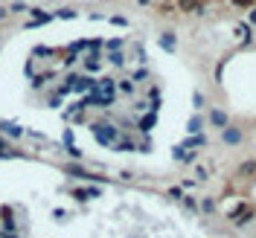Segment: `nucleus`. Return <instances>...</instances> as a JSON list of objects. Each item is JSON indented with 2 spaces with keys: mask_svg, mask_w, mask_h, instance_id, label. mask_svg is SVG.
Returning a JSON list of instances; mask_svg holds the SVG:
<instances>
[{
  "mask_svg": "<svg viewBox=\"0 0 256 238\" xmlns=\"http://www.w3.org/2000/svg\"><path fill=\"white\" fill-rule=\"evenodd\" d=\"M67 154H70V157H73V160H82V151H79V148H76V145H70V148H67Z\"/></svg>",
  "mask_w": 256,
  "mask_h": 238,
  "instance_id": "obj_20",
  "label": "nucleus"
},
{
  "mask_svg": "<svg viewBox=\"0 0 256 238\" xmlns=\"http://www.w3.org/2000/svg\"><path fill=\"white\" fill-rule=\"evenodd\" d=\"M85 192H87V201H93V198L102 195V189H96V186H85Z\"/></svg>",
  "mask_w": 256,
  "mask_h": 238,
  "instance_id": "obj_14",
  "label": "nucleus"
},
{
  "mask_svg": "<svg viewBox=\"0 0 256 238\" xmlns=\"http://www.w3.org/2000/svg\"><path fill=\"white\" fill-rule=\"evenodd\" d=\"M178 9L181 12H204L201 0H178Z\"/></svg>",
  "mask_w": 256,
  "mask_h": 238,
  "instance_id": "obj_6",
  "label": "nucleus"
},
{
  "mask_svg": "<svg viewBox=\"0 0 256 238\" xmlns=\"http://www.w3.org/2000/svg\"><path fill=\"white\" fill-rule=\"evenodd\" d=\"M6 17H9V9H6V6H0V20H6Z\"/></svg>",
  "mask_w": 256,
  "mask_h": 238,
  "instance_id": "obj_24",
  "label": "nucleus"
},
{
  "mask_svg": "<svg viewBox=\"0 0 256 238\" xmlns=\"http://www.w3.org/2000/svg\"><path fill=\"white\" fill-rule=\"evenodd\" d=\"M189 131H192V134H198V131H201V119H198V116L189 122Z\"/></svg>",
  "mask_w": 256,
  "mask_h": 238,
  "instance_id": "obj_19",
  "label": "nucleus"
},
{
  "mask_svg": "<svg viewBox=\"0 0 256 238\" xmlns=\"http://www.w3.org/2000/svg\"><path fill=\"white\" fill-rule=\"evenodd\" d=\"M233 3H236V6H251L254 0H233Z\"/></svg>",
  "mask_w": 256,
  "mask_h": 238,
  "instance_id": "obj_25",
  "label": "nucleus"
},
{
  "mask_svg": "<svg viewBox=\"0 0 256 238\" xmlns=\"http://www.w3.org/2000/svg\"><path fill=\"white\" fill-rule=\"evenodd\" d=\"M9 12H26V3H23V0H15V3H12V9H9Z\"/></svg>",
  "mask_w": 256,
  "mask_h": 238,
  "instance_id": "obj_16",
  "label": "nucleus"
},
{
  "mask_svg": "<svg viewBox=\"0 0 256 238\" xmlns=\"http://www.w3.org/2000/svg\"><path fill=\"white\" fill-rule=\"evenodd\" d=\"M184 206H187V209H198V204H195V198H184Z\"/></svg>",
  "mask_w": 256,
  "mask_h": 238,
  "instance_id": "obj_22",
  "label": "nucleus"
},
{
  "mask_svg": "<svg viewBox=\"0 0 256 238\" xmlns=\"http://www.w3.org/2000/svg\"><path fill=\"white\" fill-rule=\"evenodd\" d=\"M108 61H111V64H117V67H119V64H122V61H125V58H122V52H119V49H117V52H111V55H108Z\"/></svg>",
  "mask_w": 256,
  "mask_h": 238,
  "instance_id": "obj_13",
  "label": "nucleus"
},
{
  "mask_svg": "<svg viewBox=\"0 0 256 238\" xmlns=\"http://www.w3.org/2000/svg\"><path fill=\"white\" fill-rule=\"evenodd\" d=\"M119 47H122V41H119V38H114V41H108V49H114V52H117Z\"/></svg>",
  "mask_w": 256,
  "mask_h": 238,
  "instance_id": "obj_21",
  "label": "nucleus"
},
{
  "mask_svg": "<svg viewBox=\"0 0 256 238\" xmlns=\"http://www.w3.org/2000/svg\"><path fill=\"white\" fill-rule=\"evenodd\" d=\"M169 195H172V198H181V201H184V192H181L178 186H172V189H169Z\"/></svg>",
  "mask_w": 256,
  "mask_h": 238,
  "instance_id": "obj_23",
  "label": "nucleus"
},
{
  "mask_svg": "<svg viewBox=\"0 0 256 238\" xmlns=\"http://www.w3.org/2000/svg\"><path fill=\"white\" fill-rule=\"evenodd\" d=\"M73 90H76V93L96 90V81H93V79H87V76H82V79H76V81H73Z\"/></svg>",
  "mask_w": 256,
  "mask_h": 238,
  "instance_id": "obj_3",
  "label": "nucleus"
},
{
  "mask_svg": "<svg viewBox=\"0 0 256 238\" xmlns=\"http://www.w3.org/2000/svg\"><path fill=\"white\" fill-rule=\"evenodd\" d=\"M251 23H256V9L251 12Z\"/></svg>",
  "mask_w": 256,
  "mask_h": 238,
  "instance_id": "obj_26",
  "label": "nucleus"
},
{
  "mask_svg": "<svg viewBox=\"0 0 256 238\" xmlns=\"http://www.w3.org/2000/svg\"><path fill=\"white\" fill-rule=\"evenodd\" d=\"M0 128H3L6 134H12V137H23V128H20V125H0Z\"/></svg>",
  "mask_w": 256,
  "mask_h": 238,
  "instance_id": "obj_11",
  "label": "nucleus"
},
{
  "mask_svg": "<svg viewBox=\"0 0 256 238\" xmlns=\"http://www.w3.org/2000/svg\"><path fill=\"white\" fill-rule=\"evenodd\" d=\"M85 70H90V73L99 70V52H90V55L85 58Z\"/></svg>",
  "mask_w": 256,
  "mask_h": 238,
  "instance_id": "obj_8",
  "label": "nucleus"
},
{
  "mask_svg": "<svg viewBox=\"0 0 256 238\" xmlns=\"http://www.w3.org/2000/svg\"><path fill=\"white\" fill-rule=\"evenodd\" d=\"M137 3H143V6H146V3H152V0H137Z\"/></svg>",
  "mask_w": 256,
  "mask_h": 238,
  "instance_id": "obj_27",
  "label": "nucleus"
},
{
  "mask_svg": "<svg viewBox=\"0 0 256 238\" xmlns=\"http://www.w3.org/2000/svg\"><path fill=\"white\" fill-rule=\"evenodd\" d=\"M154 122H157V113L152 111L146 119H140V131H152V125H154Z\"/></svg>",
  "mask_w": 256,
  "mask_h": 238,
  "instance_id": "obj_9",
  "label": "nucleus"
},
{
  "mask_svg": "<svg viewBox=\"0 0 256 238\" xmlns=\"http://www.w3.org/2000/svg\"><path fill=\"white\" fill-rule=\"evenodd\" d=\"M236 35H239L242 41H251V32H248V26H245V23H242V26L236 29Z\"/></svg>",
  "mask_w": 256,
  "mask_h": 238,
  "instance_id": "obj_15",
  "label": "nucleus"
},
{
  "mask_svg": "<svg viewBox=\"0 0 256 238\" xmlns=\"http://www.w3.org/2000/svg\"><path fill=\"white\" fill-rule=\"evenodd\" d=\"M236 175H239V177H254L256 175V160H245V163L236 169Z\"/></svg>",
  "mask_w": 256,
  "mask_h": 238,
  "instance_id": "obj_4",
  "label": "nucleus"
},
{
  "mask_svg": "<svg viewBox=\"0 0 256 238\" xmlns=\"http://www.w3.org/2000/svg\"><path fill=\"white\" fill-rule=\"evenodd\" d=\"M114 148H117V151H134V143H131V140H119Z\"/></svg>",
  "mask_w": 256,
  "mask_h": 238,
  "instance_id": "obj_12",
  "label": "nucleus"
},
{
  "mask_svg": "<svg viewBox=\"0 0 256 238\" xmlns=\"http://www.w3.org/2000/svg\"><path fill=\"white\" fill-rule=\"evenodd\" d=\"M55 17H76V12H73V9H58Z\"/></svg>",
  "mask_w": 256,
  "mask_h": 238,
  "instance_id": "obj_17",
  "label": "nucleus"
},
{
  "mask_svg": "<svg viewBox=\"0 0 256 238\" xmlns=\"http://www.w3.org/2000/svg\"><path fill=\"white\" fill-rule=\"evenodd\" d=\"M119 90L122 93H134V81H119Z\"/></svg>",
  "mask_w": 256,
  "mask_h": 238,
  "instance_id": "obj_18",
  "label": "nucleus"
},
{
  "mask_svg": "<svg viewBox=\"0 0 256 238\" xmlns=\"http://www.w3.org/2000/svg\"><path fill=\"white\" fill-rule=\"evenodd\" d=\"M160 47H163V49H175V35H172V32H163Z\"/></svg>",
  "mask_w": 256,
  "mask_h": 238,
  "instance_id": "obj_10",
  "label": "nucleus"
},
{
  "mask_svg": "<svg viewBox=\"0 0 256 238\" xmlns=\"http://www.w3.org/2000/svg\"><path fill=\"white\" fill-rule=\"evenodd\" d=\"M90 131H93V137H96L102 145H117V143H119V131H117L114 125H108V122H93Z\"/></svg>",
  "mask_w": 256,
  "mask_h": 238,
  "instance_id": "obj_1",
  "label": "nucleus"
},
{
  "mask_svg": "<svg viewBox=\"0 0 256 238\" xmlns=\"http://www.w3.org/2000/svg\"><path fill=\"white\" fill-rule=\"evenodd\" d=\"M64 175H70V177H79V180H102L99 175H90L87 169H82V166H76V163H67V166H64Z\"/></svg>",
  "mask_w": 256,
  "mask_h": 238,
  "instance_id": "obj_2",
  "label": "nucleus"
},
{
  "mask_svg": "<svg viewBox=\"0 0 256 238\" xmlns=\"http://www.w3.org/2000/svg\"><path fill=\"white\" fill-rule=\"evenodd\" d=\"M224 143L227 145H239L242 143V131L239 128H224Z\"/></svg>",
  "mask_w": 256,
  "mask_h": 238,
  "instance_id": "obj_5",
  "label": "nucleus"
},
{
  "mask_svg": "<svg viewBox=\"0 0 256 238\" xmlns=\"http://www.w3.org/2000/svg\"><path fill=\"white\" fill-rule=\"evenodd\" d=\"M210 122H213L216 128H227V113H224V111H213V113H210Z\"/></svg>",
  "mask_w": 256,
  "mask_h": 238,
  "instance_id": "obj_7",
  "label": "nucleus"
}]
</instances>
